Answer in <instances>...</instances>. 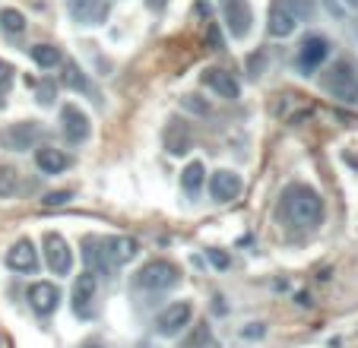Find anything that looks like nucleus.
I'll use <instances>...</instances> for the list:
<instances>
[{
  "label": "nucleus",
  "instance_id": "obj_5",
  "mask_svg": "<svg viewBox=\"0 0 358 348\" xmlns=\"http://www.w3.org/2000/svg\"><path fill=\"white\" fill-rule=\"evenodd\" d=\"M190 317H194V304L190 301L169 304V307L156 317V333L165 335V339H175V335H181V329L190 323Z\"/></svg>",
  "mask_w": 358,
  "mask_h": 348
},
{
  "label": "nucleus",
  "instance_id": "obj_18",
  "mask_svg": "<svg viewBox=\"0 0 358 348\" xmlns=\"http://www.w3.org/2000/svg\"><path fill=\"white\" fill-rule=\"evenodd\" d=\"M35 165L45 174H61L70 168V155L55 146H41V149H35Z\"/></svg>",
  "mask_w": 358,
  "mask_h": 348
},
{
  "label": "nucleus",
  "instance_id": "obj_10",
  "mask_svg": "<svg viewBox=\"0 0 358 348\" xmlns=\"http://www.w3.org/2000/svg\"><path fill=\"white\" fill-rule=\"evenodd\" d=\"M244 181L238 171H229V168H222V171H216L210 177V196L216 203H231L238 200V194H241Z\"/></svg>",
  "mask_w": 358,
  "mask_h": 348
},
{
  "label": "nucleus",
  "instance_id": "obj_30",
  "mask_svg": "<svg viewBox=\"0 0 358 348\" xmlns=\"http://www.w3.org/2000/svg\"><path fill=\"white\" fill-rule=\"evenodd\" d=\"M206 256L213 260V266H216V269H225V266H229V256H225L222 250H206Z\"/></svg>",
  "mask_w": 358,
  "mask_h": 348
},
{
  "label": "nucleus",
  "instance_id": "obj_31",
  "mask_svg": "<svg viewBox=\"0 0 358 348\" xmlns=\"http://www.w3.org/2000/svg\"><path fill=\"white\" fill-rule=\"evenodd\" d=\"M146 7H149V10H156V13H162V10L169 7V0H146Z\"/></svg>",
  "mask_w": 358,
  "mask_h": 348
},
{
  "label": "nucleus",
  "instance_id": "obj_11",
  "mask_svg": "<svg viewBox=\"0 0 358 348\" xmlns=\"http://www.w3.org/2000/svg\"><path fill=\"white\" fill-rule=\"evenodd\" d=\"M254 13H250L248 0H225V26H229L231 38H248Z\"/></svg>",
  "mask_w": 358,
  "mask_h": 348
},
{
  "label": "nucleus",
  "instance_id": "obj_2",
  "mask_svg": "<svg viewBox=\"0 0 358 348\" xmlns=\"http://www.w3.org/2000/svg\"><path fill=\"white\" fill-rule=\"evenodd\" d=\"M324 86H327V92L336 101H343V105H358V70H355V64L345 61V57L327 70Z\"/></svg>",
  "mask_w": 358,
  "mask_h": 348
},
{
  "label": "nucleus",
  "instance_id": "obj_14",
  "mask_svg": "<svg viewBox=\"0 0 358 348\" xmlns=\"http://www.w3.org/2000/svg\"><path fill=\"white\" fill-rule=\"evenodd\" d=\"M101 254H105V260H108L111 269L124 266V263H130L136 256V241L134 238H105V241H99Z\"/></svg>",
  "mask_w": 358,
  "mask_h": 348
},
{
  "label": "nucleus",
  "instance_id": "obj_15",
  "mask_svg": "<svg viewBox=\"0 0 358 348\" xmlns=\"http://www.w3.org/2000/svg\"><path fill=\"white\" fill-rule=\"evenodd\" d=\"M7 266L13 269V273H35V269H38V250H35V244L29 241V238L16 241L13 247L7 250Z\"/></svg>",
  "mask_w": 358,
  "mask_h": 348
},
{
  "label": "nucleus",
  "instance_id": "obj_6",
  "mask_svg": "<svg viewBox=\"0 0 358 348\" xmlns=\"http://www.w3.org/2000/svg\"><path fill=\"white\" fill-rule=\"evenodd\" d=\"M45 260H48V269L55 275H67L70 269H73V250H70V244L64 241L61 235L48 231L45 235Z\"/></svg>",
  "mask_w": 358,
  "mask_h": 348
},
{
  "label": "nucleus",
  "instance_id": "obj_25",
  "mask_svg": "<svg viewBox=\"0 0 358 348\" xmlns=\"http://www.w3.org/2000/svg\"><path fill=\"white\" fill-rule=\"evenodd\" d=\"M285 7L295 13V20H308L314 13V0H285Z\"/></svg>",
  "mask_w": 358,
  "mask_h": 348
},
{
  "label": "nucleus",
  "instance_id": "obj_34",
  "mask_svg": "<svg viewBox=\"0 0 358 348\" xmlns=\"http://www.w3.org/2000/svg\"><path fill=\"white\" fill-rule=\"evenodd\" d=\"M0 105H3V101H0Z\"/></svg>",
  "mask_w": 358,
  "mask_h": 348
},
{
  "label": "nucleus",
  "instance_id": "obj_17",
  "mask_svg": "<svg viewBox=\"0 0 358 348\" xmlns=\"http://www.w3.org/2000/svg\"><path fill=\"white\" fill-rule=\"evenodd\" d=\"M70 16L86 22V26H99L108 16V7L101 0H70Z\"/></svg>",
  "mask_w": 358,
  "mask_h": 348
},
{
  "label": "nucleus",
  "instance_id": "obj_1",
  "mask_svg": "<svg viewBox=\"0 0 358 348\" xmlns=\"http://www.w3.org/2000/svg\"><path fill=\"white\" fill-rule=\"evenodd\" d=\"M282 215L292 228H317L324 222V200L308 184H289L282 190Z\"/></svg>",
  "mask_w": 358,
  "mask_h": 348
},
{
  "label": "nucleus",
  "instance_id": "obj_32",
  "mask_svg": "<svg viewBox=\"0 0 358 348\" xmlns=\"http://www.w3.org/2000/svg\"><path fill=\"white\" fill-rule=\"evenodd\" d=\"M345 3H349V7H358V0H345Z\"/></svg>",
  "mask_w": 358,
  "mask_h": 348
},
{
  "label": "nucleus",
  "instance_id": "obj_20",
  "mask_svg": "<svg viewBox=\"0 0 358 348\" xmlns=\"http://www.w3.org/2000/svg\"><path fill=\"white\" fill-rule=\"evenodd\" d=\"M29 57H32L41 70H55L57 64H61V48H55V45H35V48H29Z\"/></svg>",
  "mask_w": 358,
  "mask_h": 348
},
{
  "label": "nucleus",
  "instance_id": "obj_29",
  "mask_svg": "<svg viewBox=\"0 0 358 348\" xmlns=\"http://www.w3.org/2000/svg\"><path fill=\"white\" fill-rule=\"evenodd\" d=\"M13 82V67L7 61H0V89H7Z\"/></svg>",
  "mask_w": 358,
  "mask_h": 348
},
{
  "label": "nucleus",
  "instance_id": "obj_16",
  "mask_svg": "<svg viewBox=\"0 0 358 348\" xmlns=\"http://www.w3.org/2000/svg\"><path fill=\"white\" fill-rule=\"evenodd\" d=\"M295 26H298V20H295V13L285 7V0H273L270 3V26H266L273 38H289V35L295 32Z\"/></svg>",
  "mask_w": 358,
  "mask_h": 348
},
{
  "label": "nucleus",
  "instance_id": "obj_26",
  "mask_svg": "<svg viewBox=\"0 0 358 348\" xmlns=\"http://www.w3.org/2000/svg\"><path fill=\"white\" fill-rule=\"evenodd\" d=\"M206 38H210V48H213V51H222V48H225L222 32H219L216 22H210V26H206Z\"/></svg>",
  "mask_w": 358,
  "mask_h": 348
},
{
  "label": "nucleus",
  "instance_id": "obj_27",
  "mask_svg": "<svg viewBox=\"0 0 358 348\" xmlns=\"http://www.w3.org/2000/svg\"><path fill=\"white\" fill-rule=\"evenodd\" d=\"M70 200H73L70 190H55V194L45 196V206H64V203H70Z\"/></svg>",
  "mask_w": 358,
  "mask_h": 348
},
{
  "label": "nucleus",
  "instance_id": "obj_23",
  "mask_svg": "<svg viewBox=\"0 0 358 348\" xmlns=\"http://www.w3.org/2000/svg\"><path fill=\"white\" fill-rule=\"evenodd\" d=\"M64 82H67L70 89H76V92H92V86H89V80L80 73V70L73 67V64H67V73H64Z\"/></svg>",
  "mask_w": 358,
  "mask_h": 348
},
{
  "label": "nucleus",
  "instance_id": "obj_3",
  "mask_svg": "<svg viewBox=\"0 0 358 348\" xmlns=\"http://www.w3.org/2000/svg\"><path fill=\"white\" fill-rule=\"evenodd\" d=\"M178 279H181V273H178L175 263H169V260H149L146 266L136 273L134 285L143 288V291H169V288L178 285Z\"/></svg>",
  "mask_w": 358,
  "mask_h": 348
},
{
  "label": "nucleus",
  "instance_id": "obj_22",
  "mask_svg": "<svg viewBox=\"0 0 358 348\" xmlns=\"http://www.w3.org/2000/svg\"><path fill=\"white\" fill-rule=\"evenodd\" d=\"M0 26H3V32H10V35H20L22 29H26V16H22L20 10L7 7V10H0Z\"/></svg>",
  "mask_w": 358,
  "mask_h": 348
},
{
  "label": "nucleus",
  "instance_id": "obj_21",
  "mask_svg": "<svg viewBox=\"0 0 358 348\" xmlns=\"http://www.w3.org/2000/svg\"><path fill=\"white\" fill-rule=\"evenodd\" d=\"M203 181H206V174H203V165H200V161H190V165L181 171V187H184V194H187V196H196V194H200Z\"/></svg>",
  "mask_w": 358,
  "mask_h": 348
},
{
  "label": "nucleus",
  "instance_id": "obj_8",
  "mask_svg": "<svg viewBox=\"0 0 358 348\" xmlns=\"http://www.w3.org/2000/svg\"><path fill=\"white\" fill-rule=\"evenodd\" d=\"M327 57H330V41L324 35H308L301 41V48H298V70L301 73H314Z\"/></svg>",
  "mask_w": 358,
  "mask_h": 348
},
{
  "label": "nucleus",
  "instance_id": "obj_19",
  "mask_svg": "<svg viewBox=\"0 0 358 348\" xmlns=\"http://www.w3.org/2000/svg\"><path fill=\"white\" fill-rule=\"evenodd\" d=\"M190 143H194V136H190V130L184 127L181 121H171L169 127H165V149H169L171 155L190 152Z\"/></svg>",
  "mask_w": 358,
  "mask_h": 348
},
{
  "label": "nucleus",
  "instance_id": "obj_4",
  "mask_svg": "<svg viewBox=\"0 0 358 348\" xmlns=\"http://www.w3.org/2000/svg\"><path fill=\"white\" fill-rule=\"evenodd\" d=\"M41 133H45V127L38 121L10 124V127L0 130V146L10 149V152H26V149H32L41 140Z\"/></svg>",
  "mask_w": 358,
  "mask_h": 348
},
{
  "label": "nucleus",
  "instance_id": "obj_9",
  "mask_svg": "<svg viewBox=\"0 0 358 348\" xmlns=\"http://www.w3.org/2000/svg\"><path fill=\"white\" fill-rule=\"evenodd\" d=\"M26 298H29V307H32L35 314H41V317L55 314L57 304H61V291H57L55 282H32Z\"/></svg>",
  "mask_w": 358,
  "mask_h": 348
},
{
  "label": "nucleus",
  "instance_id": "obj_13",
  "mask_svg": "<svg viewBox=\"0 0 358 348\" xmlns=\"http://www.w3.org/2000/svg\"><path fill=\"white\" fill-rule=\"evenodd\" d=\"M95 291H99V275L95 273H83L73 285V310L80 317H92V301H95Z\"/></svg>",
  "mask_w": 358,
  "mask_h": 348
},
{
  "label": "nucleus",
  "instance_id": "obj_12",
  "mask_svg": "<svg viewBox=\"0 0 358 348\" xmlns=\"http://www.w3.org/2000/svg\"><path fill=\"white\" fill-rule=\"evenodd\" d=\"M203 86L213 89V92L219 95V99H241V86H238V80L229 73V70H219V67H210V70H203Z\"/></svg>",
  "mask_w": 358,
  "mask_h": 348
},
{
  "label": "nucleus",
  "instance_id": "obj_24",
  "mask_svg": "<svg viewBox=\"0 0 358 348\" xmlns=\"http://www.w3.org/2000/svg\"><path fill=\"white\" fill-rule=\"evenodd\" d=\"M16 187H20V177H16L13 168H0V196H13Z\"/></svg>",
  "mask_w": 358,
  "mask_h": 348
},
{
  "label": "nucleus",
  "instance_id": "obj_33",
  "mask_svg": "<svg viewBox=\"0 0 358 348\" xmlns=\"http://www.w3.org/2000/svg\"><path fill=\"white\" fill-rule=\"evenodd\" d=\"M86 348H101V345H86Z\"/></svg>",
  "mask_w": 358,
  "mask_h": 348
},
{
  "label": "nucleus",
  "instance_id": "obj_28",
  "mask_svg": "<svg viewBox=\"0 0 358 348\" xmlns=\"http://www.w3.org/2000/svg\"><path fill=\"white\" fill-rule=\"evenodd\" d=\"M181 105L190 108V111H196V114H210V105H200V101H194V95H184Z\"/></svg>",
  "mask_w": 358,
  "mask_h": 348
},
{
  "label": "nucleus",
  "instance_id": "obj_7",
  "mask_svg": "<svg viewBox=\"0 0 358 348\" xmlns=\"http://www.w3.org/2000/svg\"><path fill=\"white\" fill-rule=\"evenodd\" d=\"M61 130H64V136H67V143H73V146L86 143L89 133H92L89 114L80 111L76 105H64V108H61Z\"/></svg>",
  "mask_w": 358,
  "mask_h": 348
}]
</instances>
